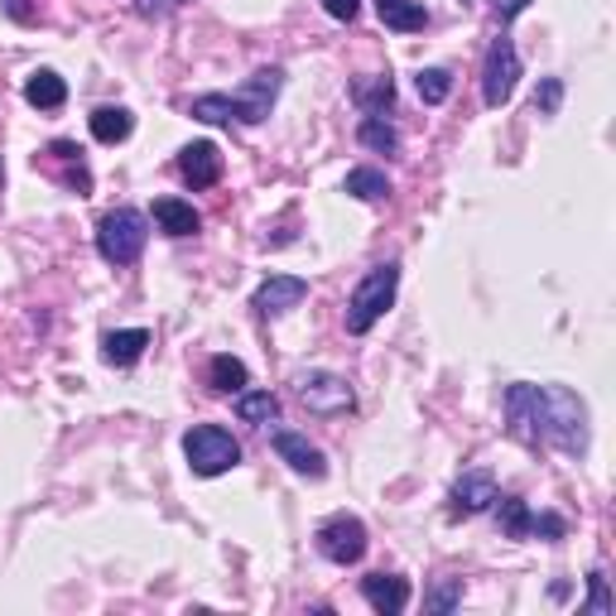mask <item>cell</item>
<instances>
[{
	"instance_id": "obj_14",
	"label": "cell",
	"mask_w": 616,
	"mask_h": 616,
	"mask_svg": "<svg viewBox=\"0 0 616 616\" xmlns=\"http://www.w3.org/2000/svg\"><path fill=\"white\" fill-rule=\"evenodd\" d=\"M361 597L371 602L381 616H400L410 607V583L396 579V573H366L361 579Z\"/></svg>"
},
{
	"instance_id": "obj_35",
	"label": "cell",
	"mask_w": 616,
	"mask_h": 616,
	"mask_svg": "<svg viewBox=\"0 0 616 616\" xmlns=\"http://www.w3.org/2000/svg\"><path fill=\"white\" fill-rule=\"evenodd\" d=\"M0 183H6V164H0Z\"/></svg>"
},
{
	"instance_id": "obj_24",
	"label": "cell",
	"mask_w": 616,
	"mask_h": 616,
	"mask_svg": "<svg viewBox=\"0 0 616 616\" xmlns=\"http://www.w3.org/2000/svg\"><path fill=\"white\" fill-rule=\"evenodd\" d=\"M207 381H213L217 396H241L246 390V361H236V357H213V366H207Z\"/></svg>"
},
{
	"instance_id": "obj_29",
	"label": "cell",
	"mask_w": 616,
	"mask_h": 616,
	"mask_svg": "<svg viewBox=\"0 0 616 616\" xmlns=\"http://www.w3.org/2000/svg\"><path fill=\"white\" fill-rule=\"evenodd\" d=\"M559 107H563V83H559V77H544V83L534 87V111H540V116H559Z\"/></svg>"
},
{
	"instance_id": "obj_25",
	"label": "cell",
	"mask_w": 616,
	"mask_h": 616,
	"mask_svg": "<svg viewBox=\"0 0 616 616\" xmlns=\"http://www.w3.org/2000/svg\"><path fill=\"white\" fill-rule=\"evenodd\" d=\"M357 140L366 150H376V154H396L400 150V136H396V126L381 121V116H361V126H357Z\"/></svg>"
},
{
	"instance_id": "obj_10",
	"label": "cell",
	"mask_w": 616,
	"mask_h": 616,
	"mask_svg": "<svg viewBox=\"0 0 616 616\" xmlns=\"http://www.w3.org/2000/svg\"><path fill=\"white\" fill-rule=\"evenodd\" d=\"M270 449L280 453V463H290L299 477H327V457L313 449V443L304 434H294V429H274V439H270Z\"/></svg>"
},
{
	"instance_id": "obj_33",
	"label": "cell",
	"mask_w": 616,
	"mask_h": 616,
	"mask_svg": "<svg viewBox=\"0 0 616 616\" xmlns=\"http://www.w3.org/2000/svg\"><path fill=\"white\" fill-rule=\"evenodd\" d=\"M0 6H6V15L15 24H34V6H30V0H0Z\"/></svg>"
},
{
	"instance_id": "obj_4",
	"label": "cell",
	"mask_w": 616,
	"mask_h": 616,
	"mask_svg": "<svg viewBox=\"0 0 616 616\" xmlns=\"http://www.w3.org/2000/svg\"><path fill=\"white\" fill-rule=\"evenodd\" d=\"M145 241H150V221L136 207H116V213L97 221V251L107 266H136Z\"/></svg>"
},
{
	"instance_id": "obj_2",
	"label": "cell",
	"mask_w": 616,
	"mask_h": 616,
	"mask_svg": "<svg viewBox=\"0 0 616 616\" xmlns=\"http://www.w3.org/2000/svg\"><path fill=\"white\" fill-rule=\"evenodd\" d=\"M284 87V73L280 68H256L251 77H246L241 91H203V97H193V116L207 126H260L270 121L274 111V97H280Z\"/></svg>"
},
{
	"instance_id": "obj_34",
	"label": "cell",
	"mask_w": 616,
	"mask_h": 616,
	"mask_svg": "<svg viewBox=\"0 0 616 616\" xmlns=\"http://www.w3.org/2000/svg\"><path fill=\"white\" fill-rule=\"evenodd\" d=\"M491 6H496V15H501V20H516L520 10L530 6V0H491Z\"/></svg>"
},
{
	"instance_id": "obj_23",
	"label": "cell",
	"mask_w": 616,
	"mask_h": 616,
	"mask_svg": "<svg viewBox=\"0 0 616 616\" xmlns=\"http://www.w3.org/2000/svg\"><path fill=\"white\" fill-rule=\"evenodd\" d=\"M343 193L347 198H361V203H381V198H390V179L381 174V169H352Z\"/></svg>"
},
{
	"instance_id": "obj_20",
	"label": "cell",
	"mask_w": 616,
	"mask_h": 616,
	"mask_svg": "<svg viewBox=\"0 0 616 616\" xmlns=\"http://www.w3.org/2000/svg\"><path fill=\"white\" fill-rule=\"evenodd\" d=\"M130 130H136V116L126 107H97L91 111V136L101 140V145H121L130 140Z\"/></svg>"
},
{
	"instance_id": "obj_27",
	"label": "cell",
	"mask_w": 616,
	"mask_h": 616,
	"mask_svg": "<svg viewBox=\"0 0 616 616\" xmlns=\"http://www.w3.org/2000/svg\"><path fill=\"white\" fill-rule=\"evenodd\" d=\"M457 602H463V579H443L439 587H429V593H424V607L434 612V616H443V612H453Z\"/></svg>"
},
{
	"instance_id": "obj_6",
	"label": "cell",
	"mask_w": 616,
	"mask_h": 616,
	"mask_svg": "<svg viewBox=\"0 0 616 616\" xmlns=\"http://www.w3.org/2000/svg\"><path fill=\"white\" fill-rule=\"evenodd\" d=\"M516 83H520V54H516V44L501 34L487 48V63H482V101H487L491 111H501L506 101L516 97Z\"/></svg>"
},
{
	"instance_id": "obj_12",
	"label": "cell",
	"mask_w": 616,
	"mask_h": 616,
	"mask_svg": "<svg viewBox=\"0 0 616 616\" xmlns=\"http://www.w3.org/2000/svg\"><path fill=\"white\" fill-rule=\"evenodd\" d=\"M44 169L63 183V188L91 193V174H87V164H83V150H77L73 140H54V145L44 150Z\"/></svg>"
},
{
	"instance_id": "obj_1",
	"label": "cell",
	"mask_w": 616,
	"mask_h": 616,
	"mask_svg": "<svg viewBox=\"0 0 616 616\" xmlns=\"http://www.w3.org/2000/svg\"><path fill=\"white\" fill-rule=\"evenodd\" d=\"M510 439L530 443V449H559L569 457L587 453V404L563 386H506L501 396Z\"/></svg>"
},
{
	"instance_id": "obj_28",
	"label": "cell",
	"mask_w": 616,
	"mask_h": 616,
	"mask_svg": "<svg viewBox=\"0 0 616 616\" xmlns=\"http://www.w3.org/2000/svg\"><path fill=\"white\" fill-rule=\"evenodd\" d=\"M587 587H593V597H587V616H607L612 612V583H607V573H602V569H593V573H587Z\"/></svg>"
},
{
	"instance_id": "obj_18",
	"label": "cell",
	"mask_w": 616,
	"mask_h": 616,
	"mask_svg": "<svg viewBox=\"0 0 616 616\" xmlns=\"http://www.w3.org/2000/svg\"><path fill=\"white\" fill-rule=\"evenodd\" d=\"M24 101L39 111H58L63 101H68V83H63L58 73H48V68H39L30 83H24Z\"/></svg>"
},
{
	"instance_id": "obj_30",
	"label": "cell",
	"mask_w": 616,
	"mask_h": 616,
	"mask_svg": "<svg viewBox=\"0 0 616 616\" xmlns=\"http://www.w3.org/2000/svg\"><path fill=\"white\" fill-rule=\"evenodd\" d=\"M569 534V526H563V516H554V510H544V516H534L530 526V540H563Z\"/></svg>"
},
{
	"instance_id": "obj_7",
	"label": "cell",
	"mask_w": 616,
	"mask_h": 616,
	"mask_svg": "<svg viewBox=\"0 0 616 616\" xmlns=\"http://www.w3.org/2000/svg\"><path fill=\"white\" fill-rule=\"evenodd\" d=\"M294 386H299V400L309 404V414L333 419V414L357 410V390H352L343 376H333V371H304Z\"/></svg>"
},
{
	"instance_id": "obj_21",
	"label": "cell",
	"mask_w": 616,
	"mask_h": 616,
	"mask_svg": "<svg viewBox=\"0 0 616 616\" xmlns=\"http://www.w3.org/2000/svg\"><path fill=\"white\" fill-rule=\"evenodd\" d=\"M352 101L366 111V116H381L390 111V101H396V83L386 77H361V83H352Z\"/></svg>"
},
{
	"instance_id": "obj_19",
	"label": "cell",
	"mask_w": 616,
	"mask_h": 616,
	"mask_svg": "<svg viewBox=\"0 0 616 616\" xmlns=\"http://www.w3.org/2000/svg\"><path fill=\"white\" fill-rule=\"evenodd\" d=\"M236 419L241 424H256V429H266L280 419V396H270V390H241L236 396Z\"/></svg>"
},
{
	"instance_id": "obj_9",
	"label": "cell",
	"mask_w": 616,
	"mask_h": 616,
	"mask_svg": "<svg viewBox=\"0 0 616 616\" xmlns=\"http://www.w3.org/2000/svg\"><path fill=\"white\" fill-rule=\"evenodd\" d=\"M304 294H309V280H299V274H270V280L256 290L251 309L260 313V318H280V313L304 304Z\"/></svg>"
},
{
	"instance_id": "obj_11",
	"label": "cell",
	"mask_w": 616,
	"mask_h": 616,
	"mask_svg": "<svg viewBox=\"0 0 616 616\" xmlns=\"http://www.w3.org/2000/svg\"><path fill=\"white\" fill-rule=\"evenodd\" d=\"M179 174L188 188H213L221 179V150L213 140H193V145L179 150Z\"/></svg>"
},
{
	"instance_id": "obj_3",
	"label": "cell",
	"mask_w": 616,
	"mask_h": 616,
	"mask_svg": "<svg viewBox=\"0 0 616 616\" xmlns=\"http://www.w3.org/2000/svg\"><path fill=\"white\" fill-rule=\"evenodd\" d=\"M396 290H400V266L396 260H386V266H376L357 290H352V299H347V333L352 337L371 333V327L386 318V309L396 304Z\"/></svg>"
},
{
	"instance_id": "obj_31",
	"label": "cell",
	"mask_w": 616,
	"mask_h": 616,
	"mask_svg": "<svg viewBox=\"0 0 616 616\" xmlns=\"http://www.w3.org/2000/svg\"><path fill=\"white\" fill-rule=\"evenodd\" d=\"M179 6H183V0H136V15H145V20H164V15H174Z\"/></svg>"
},
{
	"instance_id": "obj_13",
	"label": "cell",
	"mask_w": 616,
	"mask_h": 616,
	"mask_svg": "<svg viewBox=\"0 0 616 616\" xmlns=\"http://www.w3.org/2000/svg\"><path fill=\"white\" fill-rule=\"evenodd\" d=\"M449 501H453V516H482L491 501H496V482H491V472H463V477L453 482V491H449Z\"/></svg>"
},
{
	"instance_id": "obj_26",
	"label": "cell",
	"mask_w": 616,
	"mask_h": 616,
	"mask_svg": "<svg viewBox=\"0 0 616 616\" xmlns=\"http://www.w3.org/2000/svg\"><path fill=\"white\" fill-rule=\"evenodd\" d=\"M414 87H419V101H424V107H443V101L453 97V73L449 68H424L414 77Z\"/></svg>"
},
{
	"instance_id": "obj_8",
	"label": "cell",
	"mask_w": 616,
	"mask_h": 616,
	"mask_svg": "<svg viewBox=\"0 0 616 616\" xmlns=\"http://www.w3.org/2000/svg\"><path fill=\"white\" fill-rule=\"evenodd\" d=\"M318 554L327 563H337V569H347V563H361L366 554V526L357 516H327L318 526Z\"/></svg>"
},
{
	"instance_id": "obj_17",
	"label": "cell",
	"mask_w": 616,
	"mask_h": 616,
	"mask_svg": "<svg viewBox=\"0 0 616 616\" xmlns=\"http://www.w3.org/2000/svg\"><path fill=\"white\" fill-rule=\"evenodd\" d=\"M154 221H160L164 236H193L203 227L198 207L183 203V198H154Z\"/></svg>"
},
{
	"instance_id": "obj_16",
	"label": "cell",
	"mask_w": 616,
	"mask_h": 616,
	"mask_svg": "<svg viewBox=\"0 0 616 616\" xmlns=\"http://www.w3.org/2000/svg\"><path fill=\"white\" fill-rule=\"evenodd\" d=\"M376 15H381L386 30L396 34H414L429 24V6L424 0H376Z\"/></svg>"
},
{
	"instance_id": "obj_32",
	"label": "cell",
	"mask_w": 616,
	"mask_h": 616,
	"mask_svg": "<svg viewBox=\"0 0 616 616\" xmlns=\"http://www.w3.org/2000/svg\"><path fill=\"white\" fill-rule=\"evenodd\" d=\"M323 10H327L333 20L352 24V20H357V10H361V0H323Z\"/></svg>"
},
{
	"instance_id": "obj_22",
	"label": "cell",
	"mask_w": 616,
	"mask_h": 616,
	"mask_svg": "<svg viewBox=\"0 0 616 616\" xmlns=\"http://www.w3.org/2000/svg\"><path fill=\"white\" fill-rule=\"evenodd\" d=\"M496 526H501L506 540H530V526H534V510L520 501V496H496Z\"/></svg>"
},
{
	"instance_id": "obj_5",
	"label": "cell",
	"mask_w": 616,
	"mask_h": 616,
	"mask_svg": "<svg viewBox=\"0 0 616 616\" xmlns=\"http://www.w3.org/2000/svg\"><path fill=\"white\" fill-rule=\"evenodd\" d=\"M183 457H188V467L198 472V477H221V472H231L241 463V443L217 424H198L183 434Z\"/></svg>"
},
{
	"instance_id": "obj_15",
	"label": "cell",
	"mask_w": 616,
	"mask_h": 616,
	"mask_svg": "<svg viewBox=\"0 0 616 616\" xmlns=\"http://www.w3.org/2000/svg\"><path fill=\"white\" fill-rule=\"evenodd\" d=\"M145 347H150L145 327H121V333L101 337V357H107V366H136L140 357H145Z\"/></svg>"
}]
</instances>
